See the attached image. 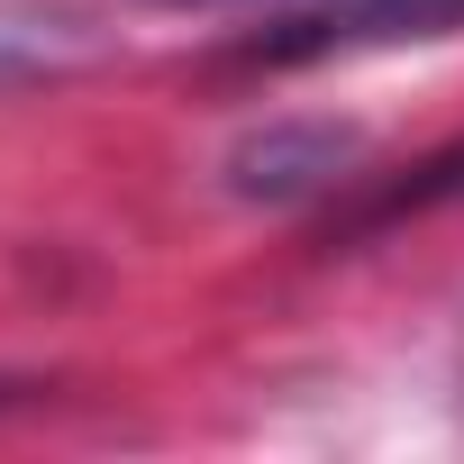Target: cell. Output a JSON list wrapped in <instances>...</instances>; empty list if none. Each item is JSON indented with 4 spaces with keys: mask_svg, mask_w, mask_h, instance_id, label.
Returning <instances> with one entry per match:
<instances>
[{
    "mask_svg": "<svg viewBox=\"0 0 464 464\" xmlns=\"http://www.w3.org/2000/svg\"><path fill=\"white\" fill-rule=\"evenodd\" d=\"M191 10H200V0H191Z\"/></svg>",
    "mask_w": 464,
    "mask_h": 464,
    "instance_id": "obj_4",
    "label": "cell"
},
{
    "mask_svg": "<svg viewBox=\"0 0 464 464\" xmlns=\"http://www.w3.org/2000/svg\"><path fill=\"white\" fill-rule=\"evenodd\" d=\"M464 0H310V10L256 28L237 55L246 64H319V55H364V46H419V37H455Z\"/></svg>",
    "mask_w": 464,
    "mask_h": 464,
    "instance_id": "obj_1",
    "label": "cell"
},
{
    "mask_svg": "<svg viewBox=\"0 0 464 464\" xmlns=\"http://www.w3.org/2000/svg\"><path fill=\"white\" fill-rule=\"evenodd\" d=\"M355 155V128H328V119H274L256 128L237 155H227V191H246V200H301L319 182H337Z\"/></svg>",
    "mask_w": 464,
    "mask_h": 464,
    "instance_id": "obj_2",
    "label": "cell"
},
{
    "mask_svg": "<svg viewBox=\"0 0 464 464\" xmlns=\"http://www.w3.org/2000/svg\"><path fill=\"white\" fill-rule=\"evenodd\" d=\"M110 37L64 10V0H0V92H19V82H55L73 64H92Z\"/></svg>",
    "mask_w": 464,
    "mask_h": 464,
    "instance_id": "obj_3",
    "label": "cell"
}]
</instances>
